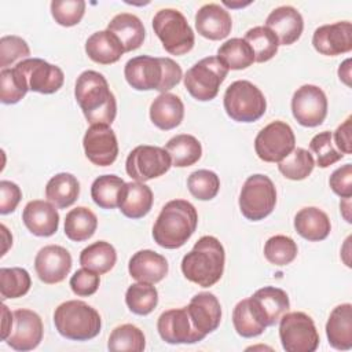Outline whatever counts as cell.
<instances>
[{"label":"cell","mask_w":352,"mask_h":352,"mask_svg":"<svg viewBox=\"0 0 352 352\" xmlns=\"http://www.w3.org/2000/svg\"><path fill=\"white\" fill-rule=\"evenodd\" d=\"M74 98L91 125H111L116 120V96L102 73L95 70L82 72L76 81Z\"/></svg>","instance_id":"6da1fadb"},{"label":"cell","mask_w":352,"mask_h":352,"mask_svg":"<svg viewBox=\"0 0 352 352\" xmlns=\"http://www.w3.org/2000/svg\"><path fill=\"white\" fill-rule=\"evenodd\" d=\"M126 82L136 91L168 92L176 87L182 77V67L170 58L139 55L129 59L124 67Z\"/></svg>","instance_id":"7a4b0ae2"},{"label":"cell","mask_w":352,"mask_h":352,"mask_svg":"<svg viewBox=\"0 0 352 352\" xmlns=\"http://www.w3.org/2000/svg\"><path fill=\"white\" fill-rule=\"evenodd\" d=\"M197 224L195 206L186 199H172L164 205L153 226L154 242L165 249H179L195 232Z\"/></svg>","instance_id":"3957f363"},{"label":"cell","mask_w":352,"mask_h":352,"mask_svg":"<svg viewBox=\"0 0 352 352\" xmlns=\"http://www.w3.org/2000/svg\"><path fill=\"white\" fill-rule=\"evenodd\" d=\"M226 252L221 242L212 235L201 236L182 260L184 278L201 287H210L224 272Z\"/></svg>","instance_id":"277c9868"},{"label":"cell","mask_w":352,"mask_h":352,"mask_svg":"<svg viewBox=\"0 0 352 352\" xmlns=\"http://www.w3.org/2000/svg\"><path fill=\"white\" fill-rule=\"evenodd\" d=\"M58 333L72 341H88L100 333L99 312L81 300H69L58 305L54 312Z\"/></svg>","instance_id":"5b68a950"},{"label":"cell","mask_w":352,"mask_h":352,"mask_svg":"<svg viewBox=\"0 0 352 352\" xmlns=\"http://www.w3.org/2000/svg\"><path fill=\"white\" fill-rule=\"evenodd\" d=\"M223 104L227 116L236 122H253L267 110L264 94L248 80H236L224 92Z\"/></svg>","instance_id":"8992f818"},{"label":"cell","mask_w":352,"mask_h":352,"mask_svg":"<svg viewBox=\"0 0 352 352\" xmlns=\"http://www.w3.org/2000/svg\"><path fill=\"white\" fill-rule=\"evenodd\" d=\"M153 29L170 55H184L194 47L195 36L191 26L186 16L175 8L157 11L153 18Z\"/></svg>","instance_id":"52a82bcc"},{"label":"cell","mask_w":352,"mask_h":352,"mask_svg":"<svg viewBox=\"0 0 352 352\" xmlns=\"http://www.w3.org/2000/svg\"><path fill=\"white\" fill-rule=\"evenodd\" d=\"M227 74L228 69L217 59V56H206L186 72L183 81L186 89L194 99L208 102L217 96L219 88Z\"/></svg>","instance_id":"ba28073f"},{"label":"cell","mask_w":352,"mask_h":352,"mask_svg":"<svg viewBox=\"0 0 352 352\" xmlns=\"http://www.w3.org/2000/svg\"><path fill=\"white\" fill-rule=\"evenodd\" d=\"M241 213L252 221H260L272 213L276 205V188L272 180L261 173L249 176L239 194Z\"/></svg>","instance_id":"9c48e42d"},{"label":"cell","mask_w":352,"mask_h":352,"mask_svg":"<svg viewBox=\"0 0 352 352\" xmlns=\"http://www.w3.org/2000/svg\"><path fill=\"white\" fill-rule=\"evenodd\" d=\"M279 338L286 352H314L319 345V333L314 319L304 312H286L279 319Z\"/></svg>","instance_id":"30bf717a"},{"label":"cell","mask_w":352,"mask_h":352,"mask_svg":"<svg viewBox=\"0 0 352 352\" xmlns=\"http://www.w3.org/2000/svg\"><path fill=\"white\" fill-rule=\"evenodd\" d=\"M172 166L168 151L158 146H136L126 157L125 170L135 182H148L165 175Z\"/></svg>","instance_id":"8fae6325"},{"label":"cell","mask_w":352,"mask_h":352,"mask_svg":"<svg viewBox=\"0 0 352 352\" xmlns=\"http://www.w3.org/2000/svg\"><path fill=\"white\" fill-rule=\"evenodd\" d=\"M296 148V136L292 126L283 121L265 125L254 139V151L264 162H280Z\"/></svg>","instance_id":"7c38bea8"},{"label":"cell","mask_w":352,"mask_h":352,"mask_svg":"<svg viewBox=\"0 0 352 352\" xmlns=\"http://www.w3.org/2000/svg\"><path fill=\"white\" fill-rule=\"evenodd\" d=\"M292 113L296 121L308 128L320 125L327 116V98L322 88L305 84L292 98Z\"/></svg>","instance_id":"4fadbf2b"},{"label":"cell","mask_w":352,"mask_h":352,"mask_svg":"<svg viewBox=\"0 0 352 352\" xmlns=\"http://www.w3.org/2000/svg\"><path fill=\"white\" fill-rule=\"evenodd\" d=\"M14 67L25 77L29 91L33 92L55 94L62 88L65 81V74L59 66L40 58L23 59Z\"/></svg>","instance_id":"5bb4252c"},{"label":"cell","mask_w":352,"mask_h":352,"mask_svg":"<svg viewBox=\"0 0 352 352\" xmlns=\"http://www.w3.org/2000/svg\"><path fill=\"white\" fill-rule=\"evenodd\" d=\"M82 147L85 157L98 166L111 165L118 155V142L110 125H91L84 138Z\"/></svg>","instance_id":"9a60e30c"},{"label":"cell","mask_w":352,"mask_h":352,"mask_svg":"<svg viewBox=\"0 0 352 352\" xmlns=\"http://www.w3.org/2000/svg\"><path fill=\"white\" fill-rule=\"evenodd\" d=\"M157 330L168 344H195L206 337L192 326L186 307L162 312L157 320Z\"/></svg>","instance_id":"2e32d148"},{"label":"cell","mask_w":352,"mask_h":352,"mask_svg":"<svg viewBox=\"0 0 352 352\" xmlns=\"http://www.w3.org/2000/svg\"><path fill=\"white\" fill-rule=\"evenodd\" d=\"M14 323L6 342L15 351L26 352L38 346L43 340L44 326L38 314L21 308L12 312Z\"/></svg>","instance_id":"e0dca14e"},{"label":"cell","mask_w":352,"mask_h":352,"mask_svg":"<svg viewBox=\"0 0 352 352\" xmlns=\"http://www.w3.org/2000/svg\"><path fill=\"white\" fill-rule=\"evenodd\" d=\"M249 305L261 324L265 327L275 326L279 319L289 311V296L283 289L264 286L249 297Z\"/></svg>","instance_id":"ac0fdd59"},{"label":"cell","mask_w":352,"mask_h":352,"mask_svg":"<svg viewBox=\"0 0 352 352\" xmlns=\"http://www.w3.org/2000/svg\"><path fill=\"white\" fill-rule=\"evenodd\" d=\"M34 270L41 282L47 285L59 283L65 280L72 270V256L63 246L47 245L37 252Z\"/></svg>","instance_id":"d6986e66"},{"label":"cell","mask_w":352,"mask_h":352,"mask_svg":"<svg viewBox=\"0 0 352 352\" xmlns=\"http://www.w3.org/2000/svg\"><path fill=\"white\" fill-rule=\"evenodd\" d=\"M314 48L326 56H337L352 50V23L340 21L322 25L315 29L312 36Z\"/></svg>","instance_id":"ffe728a7"},{"label":"cell","mask_w":352,"mask_h":352,"mask_svg":"<svg viewBox=\"0 0 352 352\" xmlns=\"http://www.w3.org/2000/svg\"><path fill=\"white\" fill-rule=\"evenodd\" d=\"M192 326L208 336L213 333L221 320V305L213 293L202 292L195 294L186 307Z\"/></svg>","instance_id":"44dd1931"},{"label":"cell","mask_w":352,"mask_h":352,"mask_svg":"<svg viewBox=\"0 0 352 352\" xmlns=\"http://www.w3.org/2000/svg\"><path fill=\"white\" fill-rule=\"evenodd\" d=\"M264 26L274 32L279 45H290L301 37L304 21L294 7L280 6L270 12Z\"/></svg>","instance_id":"7402d4cb"},{"label":"cell","mask_w":352,"mask_h":352,"mask_svg":"<svg viewBox=\"0 0 352 352\" xmlns=\"http://www.w3.org/2000/svg\"><path fill=\"white\" fill-rule=\"evenodd\" d=\"M25 227L36 236H51L58 231L59 213L50 201L34 199L22 212Z\"/></svg>","instance_id":"603a6c76"},{"label":"cell","mask_w":352,"mask_h":352,"mask_svg":"<svg viewBox=\"0 0 352 352\" xmlns=\"http://www.w3.org/2000/svg\"><path fill=\"white\" fill-rule=\"evenodd\" d=\"M232 28L230 12L219 4L209 3L202 6L195 14V29L208 40L226 38Z\"/></svg>","instance_id":"cb8c5ba5"},{"label":"cell","mask_w":352,"mask_h":352,"mask_svg":"<svg viewBox=\"0 0 352 352\" xmlns=\"http://www.w3.org/2000/svg\"><path fill=\"white\" fill-rule=\"evenodd\" d=\"M169 265L166 258L150 249L136 252L128 263L129 275L138 282L158 283L168 274Z\"/></svg>","instance_id":"d4e9b609"},{"label":"cell","mask_w":352,"mask_h":352,"mask_svg":"<svg viewBox=\"0 0 352 352\" xmlns=\"http://www.w3.org/2000/svg\"><path fill=\"white\" fill-rule=\"evenodd\" d=\"M184 117V104L182 99L170 92L160 94L150 106L151 122L162 129L170 131L179 126Z\"/></svg>","instance_id":"484cf974"},{"label":"cell","mask_w":352,"mask_h":352,"mask_svg":"<svg viewBox=\"0 0 352 352\" xmlns=\"http://www.w3.org/2000/svg\"><path fill=\"white\" fill-rule=\"evenodd\" d=\"M153 201V191L148 186L140 182H129L124 184L118 208L129 219H142L151 210Z\"/></svg>","instance_id":"4316f807"},{"label":"cell","mask_w":352,"mask_h":352,"mask_svg":"<svg viewBox=\"0 0 352 352\" xmlns=\"http://www.w3.org/2000/svg\"><path fill=\"white\" fill-rule=\"evenodd\" d=\"M329 344L338 351L352 348V305L349 302L337 305L326 323Z\"/></svg>","instance_id":"83f0119b"},{"label":"cell","mask_w":352,"mask_h":352,"mask_svg":"<svg viewBox=\"0 0 352 352\" xmlns=\"http://www.w3.org/2000/svg\"><path fill=\"white\" fill-rule=\"evenodd\" d=\"M85 52L91 60L99 65H111L120 60L125 50L118 37L106 29L95 32L87 38Z\"/></svg>","instance_id":"f1b7e54d"},{"label":"cell","mask_w":352,"mask_h":352,"mask_svg":"<svg viewBox=\"0 0 352 352\" xmlns=\"http://www.w3.org/2000/svg\"><path fill=\"white\" fill-rule=\"evenodd\" d=\"M294 228L300 236L309 242H319L329 236L331 224L329 216L316 206H307L294 216Z\"/></svg>","instance_id":"f546056e"},{"label":"cell","mask_w":352,"mask_h":352,"mask_svg":"<svg viewBox=\"0 0 352 352\" xmlns=\"http://www.w3.org/2000/svg\"><path fill=\"white\" fill-rule=\"evenodd\" d=\"M107 30L114 33L121 41L125 52L138 50L146 37V29L140 18L129 12L117 14L107 25Z\"/></svg>","instance_id":"4dcf8cb0"},{"label":"cell","mask_w":352,"mask_h":352,"mask_svg":"<svg viewBox=\"0 0 352 352\" xmlns=\"http://www.w3.org/2000/svg\"><path fill=\"white\" fill-rule=\"evenodd\" d=\"M80 195V183L77 177L67 172L52 176L45 186V198L58 209L72 206Z\"/></svg>","instance_id":"1f68e13d"},{"label":"cell","mask_w":352,"mask_h":352,"mask_svg":"<svg viewBox=\"0 0 352 352\" xmlns=\"http://www.w3.org/2000/svg\"><path fill=\"white\" fill-rule=\"evenodd\" d=\"M172 165L177 168L191 166L199 161L202 155V146L199 140L188 133H180L170 138L165 146Z\"/></svg>","instance_id":"d6a6232c"},{"label":"cell","mask_w":352,"mask_h":352,"mask_svg":"<svg viewBox=\"0 0 352 352\" xmlns=\"http://www.w3.org/2000/svg\"><path fill=\"white\" fill-rule=\"evenodd\" d=\"M117 261V252L114 246L106 241H96L80 253V264L99 275L109 272Z\"/></svg>","instance_id":"836d02e7"},{"label":"cell","mask_w":352,"mask_h":352,"mask_svg":"<svg viewBox=\"0 0 352 352\" xmlns=\"http://www.w3.org/2000/svg\"><path fill=\"white\" fill-rule=\"evenodd\" d=\"M98 228L96 214L85 208L77 206L72 209L65 217V235L74 242L89 239Z\"/></svg>","instance_id":"e575fe53"},{"label":"cell","mask_w":352,"mask_h":352,"mask_svg":"<svg viewBox=\"0 0 352 352\" xmlns=\"http://www.w3.org/2000/svg\"><path fill=\"white\" fill-rule=\"evenodd\" d=\"M217 59L228 70H242L253 65L254 54L252 47L243 38L234 37L219 47Z\"/></svg>","instance_id":"d590c367"},{"label":"cell","mask_w":352,"mask_h":352,"mask_svg":"<svg viewBox=\"0 0 352 352\" xmlns=\"http://www.w3.org/2000/svg\"><path fill=\"white\" fill-rule=\"evenodd\" d=\"M125 182L116 175H102L91 186L92 201L102 209H114L118 206L120 195Z\"/></svg>","instance_id":"8d00e7d4"},{"label":"cell","mask_w":352,"mask_h":352,"mask_svg":"<svg viewBox=\"0 0 352 352\" xmlns=\"http://www.w3.org/2000/svg\"><path fill=\"white\" fill-rule=\"evenodd\" d=\"M125 304L136 315L151 314L158 304V292L153 283H132L125 293Z\"/></svg>","instance_id":"74e56055"},{"label":"cell","mask_w":352,"mask_h":352,"mask_svg":"<svg viewBox=\"0 0 352 352\" xmlns=\"http://www.w3.org/2000/svg\"><path fill=\"white\" fill-rule=\"evenodd\" d=\"M243 40L252 47L254 54V62H267L272 59L278 52L279 41L274 32L265 26H254L249 29Z\"/></svg>","instance_id":"f35d334b"},{"label":"cell","mask_w":352,"mask_h":352,"mask_svg":"<svg viewBox=\"0 0 352 352\" xmlns=\"http://www.w3.org/2000/svg\"><path fill=\"white\" fill-rule=\"evenodd\" d=\"M315 168V160L312 154L302 148H294L286 158L278 162L279 172L290 180H304L308 177Z\"/></svg>","instance_id":"ab89813d"},{"label":"cell","mask_w":352,"mask_h":352,"mask_svg":"<svg viewBox=\"0 0 352 352\" xmlns=\"http://www.w3.org/2000/svg\"><path fill=\"white\" fill-rule=\"evenodd\" d=\"M30 286L32 279L25 268H0V294L3 300L19 298L30 290Z\"/></svg>","instance_id":"60d3db41"},{"label":"cell","mask_w":352,"mask_h":352,"mask_svg":"<svg viewBox=\"0 0 352 352\" xmlns=\"http://www.w3.org/2000/svg\"><path fill=\"white\" fill-rule=\"evenodd\" d=\"M107 348L113 352L118 351H131V352H142L146 348V338L143 331L131 324L125 323L117 326L109 337Z\"/></svg>","instance_id":"b9f144b4"},{"label":"cell","mask_w":352,"mask_h":352,"mask_svg":"<svg viewBox=\"0 0 352 352\" xmlns=\"http://www.w3.org/2000/svg\"><path fill=\"white\" fill-rule=\"evenodd\" d=\"M298 253L297 243L286 235H274L264 245V256L274 265L290 264Z\"/></svg>","instance_id":"7bdbcfd3"},{"label":"cell","mask_w":352,"mask_h":352,"mask_svg":"<svg viewBox=\"0 0 352 352\" xmlns=\"http://www.w3.org/2000/svg\"><path fill=\"white\" fill-rule=\"evenodd\" d=\"M25 77L15 69L7 67L0 72V100L4 104H15L28 94Z\"/></svg>","instance_id":"ee69618b"},{"label":"cell","mask_w":352,"mask_h":352,"mask_svg":"<svg viewBox=\"0 0 352 352\" xmlns=\"http://www.w3.org/2000/svg\"><path fill=\"white\" fill-rule=\"evenodd\" d=\"M187 188L194 198L199 201H210L220 190V179L213 170L198 169L188 176Z\"/></svg>","instance_id":"f6af8a7d"},{"label":"cell","mask_w":352,"mask_h":352,"mask_svg":"<svg viewBox=\"0 0 352 352\" xmlns=\"http://www.w3.org/2000/svg\"><path fill=\"white\" fill-rule=\"evenodd\" d=\"M232 324H234L235 331L243 338L257 337L267 329L254 316V314L249 305V298L241 300L235 305V308L232 311Z\"/></svg>","instance_id":"bcb514c9"},{"label":"cell","mask_w":352,"mask_h":352,"mask_svg":"<svg viewBox=\"0 0 352 352\" xmlns=\"http://www.w3.org/2000/svg\"><path fill=\"white\" fill-rule=\"evenodd\" d=\"M309 150L316 155V165L319 168H327L344 158V154L333 146V135L330 131L316 133L309 142Z\"/></svg>","instance_id":"7dc6e473"},{"label":"cell","mask_w":352,"mask_h":352,"mask_svg":"<svg viewBox=\"0 0 352 352\" xmlns=\"http://www.w3.org/2000/svg\"><path fill=\"white\" fill-rule=\"evenodd\" d=\"M85 12L84 0H54L51 1V15L60 26L70 28L78 25Z\"/></svg>","instance_id":"c3c4849f"},{"label":"cell","mask_w":352,"mask_h":352,"mask_svg":"<svg viewBox=\"0 0 352 352\" xmlns=\"http://www.w3.org/2000/svg\"><path fill=\"white\" fill-rule=\"evenodd\" d=\"M30 55V48L28 43L19 36H3L0 38V66L7 69V66L15 63L16 60L28 59Z\"/></svg>","instance_id":"681fc988"},{"label":"cell","mask_w":352,"mask_h":352,"mask_svg":"<svg viewBox=\"0 0 352 352\" xmlns=\"http://www.w3.org/2000/svg\"><path fill=\"white\" fill-rule=\"evenodd\" d=\"M99 283H100L99 274L84 267L77 270L72 275L69 282L72 292L80 297H88L96 293V290L99 289Z\"/></svg>","instance_id":"f907efd6"},{"label":"cell","mask_w":352,"mask_h":352,"mask_svg":"<svg viewBox=\"0 0 352 352\" xmlns=\"http://www.w3.org/2000/svg\"><path fill=\"white\" fill-rule=\"evenodd\" d=\"M330 188L341 198H351L352 195V165L345 164L337 168L329 179Z\"/></svg>","instance_id":"816d5d0a"},{"label":"cell","mask_w":352,"mask_h":352,"mask_svg":"<svg viewBox=\"0 0 352 352\" xmlns=\"http://www.w3.org/2000/svg\"><path fill=\"white\" fill-rule=\"evenodd\" d=\"M22 199V191L18 184L10 180L0 182V213L8 214L12 213L19 201Z\"/></svg>","instance_id":"f5cc1de1"},{"label":"cell","mask_w":352,"mask_h":352,"mask_svg":"<svg viewBox=\"0 0 352 352\" xmlns=\"http://www.w3.org/2000/svg\"><path fill=\"white\" fill-rule=\"evenodd\" d=\"M351 121H352V117L349 116L337 129L333 135V139H334V143L336 146L338 147V151H341L344 155L345 154H351L352 148H351Z\"/></svg>","instance_id":"db71d44e"},{"label":"cell","mask_w":352,"mask_h":352,"mask_svg":"<svg viewBox=\"0 0 352 352\" xmlns=\"http://www.w3.org/2000/svg\"><path fill=\"white\" fill-rule=\"evenodd\" d=\"M3 323H1V340L6 341L7 337L11 333L12 329V323H14V314L10 312L8 307L6 304H3Z\"/></svg>","instance_id":"11a10c76"},{"label":"cell","mask_w":352,"mask_h":352,"mask_svg":"<svg viewBox=\"0 0 352 352\" xmlns=\"http://www.w3.org/2000/svg\"><path fill=\"white\" fill-rule=\"evenodd\" d=\"M351 59H345L342 62V65H340L338 67V77L341 81H344L348 87L351 85Z\"/></svg>","instance_id":"9f6ffc18"},{"label":"cell","mask_w":352,"mask_h":352,"mask_svg":"<svg viewBox=\"0 0 352 352\" xmlns=\"http://www.w3.org/2000/svg\"><path fill=\"white\" fill-rule=\"evenodd\" d=\"M349 202H351V198L346 201V206L344 208L342 205H340V208H341V210H342V216H344V219L348 221V223H351L352 220H351V216H349V213H348V210H349Z\"/></svg>","instance_id":"6f0895ef"}]
</instances>
